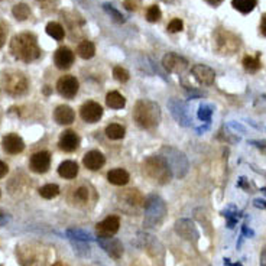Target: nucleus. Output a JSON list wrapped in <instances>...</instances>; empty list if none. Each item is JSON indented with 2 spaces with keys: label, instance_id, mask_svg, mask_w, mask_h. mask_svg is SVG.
<instances>
[{
  "label": "nucleus",
  "instance_id": "1",
  "mask_svg": "<svg viewBox=\"0 0 266 266\" xmlns=\"http://www.w3.org/2000/svg\"><path fill=\"white\" fill-rule=\"evenodd\" d=\"M10 51L13 56L20 61L31 62L41 56V50L36 42V36L32 34H20L16 35L10 42Z\"/></svg>",
  "mask_w": 266,
  "mask_h": 266
},
{
  "label": "nucleus",
  "instance_id": "2",
  "mask_svg": "<svg viewBox=\"0 0 266 266\" xmlns=\"http://www.w3.org/2000/svg\"><path fill=\"white\" fill-rule=\"evenodd\" d=\"M133 119L142 129H152L160 122V107L152 100H139L133 108Z\"/></svg>",
  "mask_w": 266,
  "mask_h": 266
},
{
  "label": "nucleus",
  "instance_id": "3",
  "mask_svg": "<svg viewBox=\"0 0 266 266\" xmlns=\"http://www.w3.org/2000/svg\"><path fill=\"white\" fill-rule=\"evenodd\" d=\"M166 215V204L160 195L151 194L145 200V218L143 226L146 229L160 227Z\"/></svg>",
  "mask_w": 266,
  "mask_h": 266
},
{
  "label": "nucleus",
  "instance_id": "4",
  "mask_svg": "<svg viewBox=\"0 0 266 266\" xmlns=\"http://www.w3.org/2000/svg\"><path fill=\"white\" fill-rule=\"evenodd\" d=\"M143 174L149 179H152L157 184H166L171 181L172 172L166 163V160H163L160 155L158 157H149L148 160L143 162Z\"/></svg>",
  "mask_w": 266,
  "mask_h": 266
},
{
  "label": "nucleus",
  "instance_id": "5",
  "mask_svg": "<svg viewBox=\"0 0 266 266\" xmlns=\"http://www.w3.org/2000/svg\"><path fill=\"white\" fill-rule=\"evenodd\" d=\"M160 157L166 160V163H168V166L172 172V177L181 179V178L187 175L190 165H188L187 157L182 152H179L178 149L171 148V146H163L160 149Z\"/></svg>",
  "mask_w": 266,
  "mask_h": 266
},
{
  "label": "nucleus",
  "instance_id": "6",
  "mask_svg": "<svg viewBox=\"0 0 266 266\" xmlns=\"http://www.w3.org/2000/svg\"><path fill=\"white\" fill-rule=\"evenodd\" d=\"M16 255L23 266H45L48 261L47 250L42 246L32 245V243L26 246H20L16 250Z\"/></svg>",
  "mask_w": 266,
  "mask_h": 266
},
{
  "label": "nucleus",
  "instance_id": "7",
  "mask_svg": "<svg viewBox=\"0 0 266 266\" xmlns=\"http://www.w3.org/2000/svg\"><path fill=\"white\" fill-rule=\"evenodd\" d=\"M215 48L220 53H236V50H239V38L236 35H233L231 32L227 31H217L215 35Z\"/></svg>",
  "mask_w": 266,
  "mask_h": 266
},
{
  "label": "nucleus",
  "instance_id": "8",
  "mask_svg": "<svg viewBox=\"0 0 266 266\" xmlns=\"http://www.w3.org/2000/svg\"><path fill=\"white\" fill-rule=\"evenodd\" d=\"M4 83V89L9 94L19 96L23 94L28 89V80L23 74L20 72H12V74H6L3 78Z\"/></svg>",
  "mask_w": 266,
  "mask_h": 266
},
{
  "label": "nucleus",
  "instance_id": "9",
  "mask_svg": "<svg viewBox=\"0 0 266 266\" xmlns=\"http://www.w3.org/2000/svg\"><path fill=\"white\" fill-rule=\"evenodd\" d=\"M168 108H169L172 117L177 120L178 124L185 126V127L191 124V116H190V111H188V108H187L184 102H181L178 99H169Z\"/></svg>",
  "mask_w": 266,
  "mask_h": 266
},
{
  "label": "nucleus",
  "instance_id": "10",
  "mask_svg": "<svg viewBox=\"0 0 266 266\" xmlns=\"http://www.w3.org/2000/svg\"><path fill=\"white\" fill-rule=\"evenodd\" d=\"M175 233L179 234L182 239L188 240V242H197L200 237V233L197 230V226L194 221H191L190 218H181L175 223Z\"/></svg>",
  "mask_w": 266,
  "mask_h": 266
},
{
  "label": "nucleus",
  "instance_id": "11",
  "mask_svg": "<svg viewBox=\"0 0 266 266\" xmlns=\"http://www.w3.org/2000/svg\"><path fill=\"white\" fill-rule=\"evenodd\" d=\"M78 81H77V78L75 77H72V75H64V77H61L59 80H58V83H56V90H58V93L62 96V97H65V99H72V97H75V94L78 93Z\"/></svg>",
  "mask_w": 266,
  "mask_h": 266
},
{
  "label": "nucleus",
  "instance_id": "12",
  "mask_svg": "<svg viewBox=\"0 0 266 266\" xmlns=\"http://www.w3.org/2000/svg\"><path fill=\"white\" fill-rule=\"evenodd\" d=\"M120 227V218L117 215H110L106 217L103 221H100L96 227L99 237H113Z\"/></svg>",
  "mask_w": 266,
  "mask_h": 266
},
{
  "label": "nucleus",
  "instance_id": "13",
  "mask_svg": "<svg viewBox=\"0 0 266 266\" xmlns=\"http://www.w3.org/2000/svg\"><path fill=\"white\" fill-rule=\"evenodd\" d=\"M99 245L113 259H120L123 256V245L116 237H99Z\"/></svg>",
  "mask_w": 266,
  "mask_h": 266
},
{
  "label": "nucleus",
  "instance_id": "14",
  "mask_svg": "<svg viewBox=\"0 0 266 266\" xmlns=\"http://www.w3.org/2000/svg\"><path fill=\"white\" fill-rule=\"evenodd\" d=\"M162 64H163V67H165L168 71L175 72V74L182 72L188 67V61H187L184 56H181V55H178V53H166V55L163 56V59H162Z\"/></svg>",
  "mask_w": 266,
  "mask_h": 266
},
{
  "label": "nucleus",
  "instance_id": "15",
  "mask_svg": "<svg viewBox=\"0 0 266 266\" xmlns=\"http://www.w3.org/2000/svg\"><path fill=\"white\" fill-rule=\"evenodd\" d=\"M80 114H81V119L87 123H96L102 119L103 116V108L99 103L96 102H87L84 103L81 108H80Z\"/></svg>",
  "mask_w": 266,
  "mask_h": 266
},
{
  "label": "nucleus",
  "instance_id": "16",
  "mask_svg": "<svg viewBox=\"0 0 266 266\" xmlns=\"http://www.w3.org/2000/svg\"><path fill=\"white\" fill-rule=\"evenodd\" d=\"M50 165H51V155H50V152H45V151L34 154L31 160H29L31 169L36 174L47 172L50 169Z\"/></svg>",
  "mask_w": 266,
  "mask_h": 266
},
{
  "label": "nucleus",
  "instance_id": "17",
  "mask_svg": "<svg viewBox=\"0 0 266 266\" xmlns=\"http://www.w3.org/2000/svg\"><path fill=\"white\" fill-rule=\"evenodd\" d=\"M191 72L195 77V80L204 86H212L214 84V80H215V72L214 70H212L210 67L207 65H203V64H198V65H194L191 68Z\"/></svg>",
  "mask_w": 266,
  "mask_h": 266
},
{
  "label": "nucleus",
  "instance_id": "18",
  "mask_svg": "<svg viewBox=\"0 0 266 266\" xmlns=\"http://www.w3.org/2000/svg\"><path fill=\"white\" fill-rule=\"evenodd\" d=\"M53 62H55L56 68L68 70L72 65V62H74V53L67 47L58 48L55 55H53Z\"/></svg>",
  "mask_w": 266,
  "mask_h": 266
},
{
  "label": "nucleus",
  "instance_id": "19",
  "mask_svg": "<svg viewBox=\"0 0 266 266\" xmlns=\"http://www.w3.org/2000/svg\"><path fill=\"white\" fill-rule=\"evenodd\" d=\"M3 149L10 154V155H18L23 149H25V143L22 141V138H19L18 135H7L3 138Z\"/></svg>",
  "mask_w": 266,
  "mask_h": 266
},
{
  "label": "nucleus",
  "instance_id": "20",
  "mask_svg": "<svg viewBox=\"0 0 266 266\" xmlns=\"http://www.w3.org/2000/svg\"><path fill=\"white\" fill-rule=\"evenodd\" d=\"M59 148L65 152H74L78 146H80V138L75 132L67 130L61 135L59 138Z\"/></svg>",
  "mask_w": 266,
  "mask_h": 266
},
{
  "label": "nucleus",
  "instance_id": "21",
  "mask_svg": "<svg viewBox=\"0 0 266 266\" xmlns=\"http://www.w3.org/2000/svg\"><path fill=\"white\" fill-rule=\"evenodd\" d=\"M105 155L99 151H90L86 154L84 160H83V163L84 166L90 169V171H99L103 165H105Z\"/></svg>",
  "mask_w": 266,
  "mask_h": 266
},
{
  "label": "nucleus",
  "instance_id": "22",
  "mask_svg": "<svg viewBox=\"0 0 266 266\" xmlns=\"http://www.w3.org/2000/svg\"><path fill=\"white\" fill-rule=\"evenodd\" d=\"M53 119L58 124H71L75 120V113L70 106H58L53 111Z\"/></svg>",
  "mask_w": 266,
  "mask_h": 266
},
{
  "label": "nucleus",
  "instance_id": "23",
  "mask_svg": "<svg viewBox=\"0 0 266 266\" xmlns=\"http://www.w3.org/2000/svg\"><path fill=\"white\" fill-rule=\"evenodd\" d=\"M58 174L62 178L72 179V178L77 177V174H78V165L74 160H64L58 168Z\"/></svg>",
  "mask_w": 266,
  "mask_h": 266
},
{
  "label": "nucleus",
  "instance_id": "24",
  "mask_svg": "<svg viewBox=\"0 0 266 266\" xmlns=\"http://www.w3.org/2000/svg\"><path fill=\"white\" fill-rule=\"evenodd\" d=\"M107 179L113 185H126L129 182V174L124 169L117 168V169H111L107 174Z\"/></svg>",
  "mask_w": 266,
  "mask_h": 266
},
{
  "label": "nucleus",
  "instance_id": "25",
  "mask_svg": "<svg viewBox=\"0 0 266 266\" xmlns=\"http://www.w3.org/2000/svg\"><path fill=\"white\" fill-rule=\"evenodd\" d=\"M231 6L240 13L248 15L258 6V0H231Z\"/></svg>",
  "mask_w": 266,
  "mask_h": 266
},
{
  "label": "nucleus",
  "instance_id": "26",
  "mask_svg": "<svg viewBox=\"0 0 266 266\" xmlns=\"http://www.w3.org/2000/svg\"><path fill=\"white\" fill-rule=\"evenodd\" d=\"M106 103L107 106L111 107V108H123L124 105H126V99H124L120 93H117V91H111V93L107 94Z\"/></svg>",
  "mask_w": 266,
  "mask_h": 266
},
{
  "label": "nucleus",
  "instance_id": "27",
  "mask_svg": "<svg viewBox=\"0 0 266 266\" xmlns=\"http://www.w3.org/2000/svg\"><path fill=\"white\" fill-rule=\"evenodd\" d=\"M77 53H78V55H80L81 58L90 59V58H93L94 53H96V47H94V44L90 42V41H83V42L78 45Z\"/></svg>",
  "mask_w": 266,
  "mask_h": 266
},
{
  "label": "nucleus",
  "instance_id": "28",
  "mask_svg": "<svg viewBox=\"0 0 266 266\" xmlns=\"http://www.w3.org/2000/svg\"><path fill=\"white\" fill-rule=\"evenodd\" d=\"M47 34L51 36V38H53V39H56V41H62L64 36H65V31H64V28L59 23L50 22L47 25Z\"/></svg>",
  "mask_w": 266,
  "mask_h": 266
},
{
  "label": "nucleus",
  "instance_id": "29",
  "mask_svg": "<svg viewBox=\"0 0 266 266\" xmlns=\"http://www.w3.org/2000/svg\"><path fill=\"white\" fill-rule=\"evenodd\" d=\"M106 135L108 139H113V141H119L124 136V127L117 123L108 124L106 127Z\"/></svg>",
  "mask_w": 266,
  "mask_h": 266
},
{
  "label": "nucleus",
  "instance_id": "30",
  "mask_svg": "<svg viewBox=\"0 0 266 266\" xmlns=\"http://www.w3.org/2000/svg\"><path fill=\"white\" fill-rule=\"evenodd\" d=\"M13 16L18 19V20H26V19L31 16V9L28 4L25 3H19L13 6V10H12Z\"/></svg>",
  "mask_w": 266,
  "mask_h": 266
},
{
  "label": "nucleus",
  "instance_id": "31",
  "mask_svg": "<svg viewBox=\"0 0 266 266\" xmlns=\"http://www.w3.org/2000/svg\"><path fill=\"white\" fill-rule=\"evenodd\" d=\"M67 236L71 239V240H78V242H91L93 237L91 234L84 230H80V229H70L67 230Z\"/></svg>",
  "mask_w": 266,
  "mask_h": 266
},
{
  "label": "nucleus",
  "instance_id": "32",
  "mask_svg": "<svg viewBox=\"0 0 266 266\" xmlns=\"http://www.w3.org/2000/svg\"><path fill=\"white\" fill-rule=\"evenodd\" d=\"M39 194L47 200H51V198H55L56 195L59 194V187L55 185V184H47V185L41 187Z\"/></svg>",
  "mask_w": 266,
  "mask_h": 266
},
{
  "label": "nucleus",
  "instance_id": "33",
  "mask_svg": "<svg viewBox=\"0 0 266 266\" xmlns=\"http://www.w3.org/2000/svg\"><path fill=\"white\" fill-rule=\"evenodd\" d=\"M243 67L250 72L258 71L261 68V61L255 56H245L243 59Z\"/></svg>",
  "mask_w": 266,
  "mask_h": 266
},
{
  "label": "nucleus",
  "instance_id": "34",
  "mask_svg": "<svg viewBox=\"0 0 266 266\" xmlns=\"http://www.w3.org/2000/svg\"><path fill=\"white\" fill-rule=\"evenodd\" d=\"M213 114V107L209 105H201L198 107V119L203 122H210Z\"/></svg>",
  "mask_w": 266,
  "mask_h": 266
},
{
  "label": "nucleus",
  "instance_id": "35",
  "mask_svg": "<svg viewBox=\"0 0 266 266\" xmlns=\"http://www.w3.org/2000/svg\"><path fill=\"white\" fill-rule=\"evenodd\" d=\"M160 18H162V12H160V9L157 4L151 6V7L146 10V19H148V22L155 23V22H158Z\"/></svg>",
  "mask_w": 266,
  "mask_h": 266
},
{
  "label": "nucleus",
  "instance_id": "36",
  "mask_svg": "<svg viewBox=\"0 0 266 266\" xmlns=\"http://www.w3.org/2000/svg\"><path fill=\"white\" fill-rule=\"evenodd\" d=\"M74 200L78 204H86L89 200V190L86 187H80L75 193H74Z\"/></svg>",
  "mask_w": 266,
  "mask_h": 266
},
{
  "label": "nucleus",
  "instance_id": "37",
  "mask_svg": "<svg viewBox=\"0 0 266 266\" xmlns=\"http://www.w3.org/2000/svg\"><path fill=\"white\" fill-rule=\"evenodd\" d=\"M105 10H106L107 13L110 15V18H113V20H116L117 23H123L124 18L122 16V13L120 12H117L111 4H105Z\"/></svg>",
  "mask_w": 266,
  "mask_h": 266
},
{
  "label": "nucleus",
  "instance_id": "38",
  "mask_svg": "<svg viewBox=\"0 0 266 266\" xmlns=\"http://www.w3.org/2000/svg\"><path fill=\"white\" fill-rule=\"evenodd\" d=\"M113 75H114V78H116L117 81H120V83H126V81L129 80V72L126 71L124 68H122V67H114Z\"/></svg>",
  "mask_w": 266,
  "mask_h": 266
},
{
  "label": "nucleus",
  "instance_id": "39",
  "mask_svg": "<svg viewBox=\"0 0 266 266\" xmlns=\"http://www.w3.org/2000/svg\"><path fill=\"white\" fill-rule=\"evenodd\" d=\"M74 246L77 248L74 249V250H77V252L81 253L83 256H89L90 255V246L87 245V242H78V240H75Z\"/></svg>",
  "mask_w": 266,
  "mask_h": 266
},
{
  "label": "nucleus",
  "instance_id": "40",
  "mask_svg": "<svg viewBox=\"0 0 266 266\" xmlns=\"http://www.w3.org/2000/svg\"><path fill=\"white\" fill-rule=\"evenodd\" d=\"M182 26H184L182 20H179V19H172V20L169 22V25H168V31H169L171 34H175V32L182 31Z\"/></svg>",
  "mask_w": 266,
  "mask_h": 266
},
{
  "label": "nucleus",
  "instance_id": "41",
  "mask_svg": "<svg viewBox=\"0 0 266 266\" xmlns=\"http://www.w3.org/2000/svg\"><path fill=\"white\" fill-rule=\"evenodd\" d=\"M139 6V0H124V7L127 10H136Z\"/></svg>",
  "mask_w": 266,
  "mask_h": 266
},
{
  "label": "nucleus",
  "instance_id": "42",
  "mask_svg": "<svg viewBox=\"0 0 266 266\" xmlns=\"http://www.w3.org/2000/svg\"><path fill=\"white\" fill-rule=\"evenodd\" d=\"M7 171H9V169H7V165L0 160V178L4 177V175L7 174Z\"/></svg>",
  "mask_w": 266,
  "mask_h": 266
},
{
  "label": "nucleus",
  "instance_id": "43",
  "mask_svg": "<svg viewBox=\"0 0 266 266\" xmlns=\"http://www.w3.org/2000/svg\"><path fill=\"white\" fill-rule=\"evenodd\" d=\"M259 266H266V246L262 249V252H261V261H259Z\"/></svg>",
  "mask_w": 266,
  "mask_h": 266
},
{
  "label": "nucleus",
  "instance_id": "44",
  "mask_svg": "<svg viewBox=\"0 0 266 266\" xmlns=\"http://www.w3.org/2000/svg\"><path fill=\"white\" fill-rule=\"evenodd\" d=\"M250 145L256 146V148H261V149H265L266 148V141H250Z\"/></svg>",
  "mask_w": 266,
  "mask_h": 266
},
{
  "label": "nucleus",
  "instance_id": "45",
  "mask_svg": "<svg viewBox=\"0 0 266 266\" xmlns=\"http://www.w3.org/2000/svg\"><path fill=\"white\" fill-rule=\"evenodd\" d=\"M4 41H6V31H4L3 26H0V48L3 47Z\"/></svg>",
  "mask_w": 266,
  "mask_h": 266
},
{
  "label": "nucleus",
  "instance_id": "46",
  "mask_svg": "<svg viewBox=\"0 0 266 266\" xmlns=\"http://www.w3.org/2000/svg\"><path fill=\"white\" fill-rule=\"evenodd\" d=\"M261 32H262V35L266 36V13L262 16V22H261Z\"/></svg>",
  "mask_w": 266,
  "mask_h": 266
},
{
  "label": "nucleus",
  "instance_id": "47",
  "mask_svg": "<svg viewBox=\"0 0 266 266\" xmlns=\"http://www.w3.org/2000/svg\"><path fill=\"white\" fill-rule=\"evenodd\" d=\"M256 207H259V209H266V201L264 200H255V203H253Z\"/></svg>",
  "mask_w": 266,
  "mask_h": 266
},
{
  "label": "nucleus",
  "instance_id": "48",
  "mask_svg": "<svg viewBox=\"0 0 266 266\" xmlns=\"http://www.w3.org/2000/svg\"><path fill=\"white\" fill-rule=\"evenodd\" d=\"M242 231H243V234H246V236H250V237H252V236L255 234L253 231L250 230V229H248V226H243V227H242Z\"/></svg>",
  "mask_w": 266,
  "mask_h": 266
},
{
  "label": "nucleus",
  "instance_id": "49",
  "mask_svg": "<svg viewBox=\"0 0 266 266\" xmlns=\"http://www.w3.org/2000/svg\"><path fill=\"white\" fill-rule=\"evenodd\" d=\"M206 1H207L209 4H212V6H214V7H215V6H218V4H220L223 0H206Z\"/></svg>",
  "mask_w": 266,
  "mask_h": 266
},
{
  "label": "nucleus",
  "instance_id": "50",
  "mask_svg": "<svg viewBox=\"0 0 266 266\" xmlns=\"http://www.w3.org/2000/svg\"><path fill=\"white\" fill-rule=\"evenodd\" d=\"M6 221H7V218H6L3 214H0V226H1V224H4Z\"/></svg>",
  "mask_w": 266,
  "mask_h": 266
},
{
  "label": "nucleus",
  "instance_id": "51",
  "mask_svg": "<svg viewBox=\"0 0 266 266\" xmlns=\"http://www.w3.org/2000/svg\"><path fill=\"white\" fill-rule=\"evenodd\" d=\"M53 266H65V265H62V264H53Z\"/></svg>",
  "mask_w": 266,
  "mask_h": 266
},
{
  "label": "nucleus",
  "instance_id": "52",
  "mask_svg": "<svg viewBox=\"0 0 266 266\" xmlns=\"http://www.w3.org/2000/svg\"><path fill=\"white\" fill-rule=\"evenodd\" d=\"M264 99H266V96H264Z\"/></svg>",
  "mask_w": 266,
  "mask_h": 266
}]
</instances>
